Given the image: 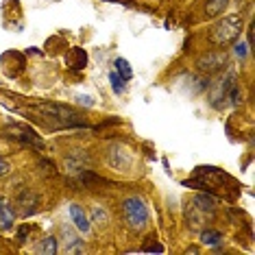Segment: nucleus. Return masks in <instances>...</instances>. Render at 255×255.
I'll list each match as a JSON object with an SVG mask.
<instances>
[{
	"mask_svg": "<svg viewBox=\"0 0 255 255\" xmlns=\"http://www.w3.org/2000/svg\"><path fill=\"white\" fill-rule=\"evenodd\" d=\"M33 112H37L42 118H48L46 125H50L53 129H59V127H77L83 123V118L70 107L63 105H53V103H37V105L31 107Z\"/></svg>",
	"mask_w": 255,
	"mask_h": 255,
	"instance_id": "obj_1",
	"label": "nucleus"
},
{
	"mask_svg": "<svg viewBox=\"0 0 255 255\" xmlns=\"http://www.w3.org/2000/svg\"><path fill=\"white\" fill-rule=\"evenodd\" d=\"M242 33V18L240 15H225L220 22L212 26L210 31V42L214 46H227L236 42Z\"/></svg>",
	"mask_w": 255,
	"mask_h": 255,
	"instance_id": "obj_2",
	"label": "nucleus"
},
{
	"mask_svg": "<svg viewBox=\"0 0 255 255\" xmlns=\"http://www.w3.org/2000/svg\"><path fill=\"white\" fill-rule=\"evenodd\" d=\"M125 220L131 229L142 231L148 223V210L144 205V201L140 196H131V199L125 201Z\"/></svg>",
	"mask_w": 255,
	"mask_h": 255,
	"instance_id": "obj_3",
	"label": "nucleus"
},
{
	"mask_svg": "<svg viewBox=\"0 0 255 255\" xmlns=\"http://www.w3.org/2000/svg\"><path fill=\"white\" fill-rule=\"evenodd\" d=\"M234 83H236V72L229 70L216 85H214L212 96H210L214 107H220V101H227V94H229V90H231V85H234Z\"/></svg>",
	"mask_w": 255,
	"mask_h": 255,
	"instance_id": "obj_4",
	"label": "nucleus"
},
{
	"mask_svg": "<svg viewBox=\"0 0 255 255\" xmlns=\"http://www.w3.org/2000/svg\"><path fill=\"white\" fill-rule=\"evenodd\" d=\"M225 63H227V57H225V53H207L205 57H201L199 59V70L205 72V74H214L218 70H223Z\"/></svg>",
	"mask_w": 255,
	"mask_h": 255,
	"instance_id": "obj_5",
	"label": "nucleus"
},
{
	"mask_svg": "<svg viewBox=\"0 0 255 255\" xmlns=\"http://www.w3.org/2000/svg\"><path fill=\"white\" fill-rule=\"evenodd\" d=\"M68 212H70V220L74 223V227H77L81 234H90L92 225H90V218H88V214H85L83 207L77 205V203H72V205L68 207Z\"/></svg>",
	"mask_w": 255,
	"mask_h": 255,
	"instance_id": "obj_6",
	"label": "nucleus"
},
{
	"mask_svg": "<svg viewBox=\"0 0 255 255\" xmlns=\"http://www.w3.org/2000/svg\"><path fill=\"white\" fill-rule=\"evenodd\" d=\"M66 59L72 70H81V68H85V63H88V53H85L83 48H72Z\"/></svg>",
	"mask_w": 255,
	"mask_h": 255,
	"instance_id": "obj_7",
	"label": "nucleus"
},
{
	"mask_svg": "<svg viewBox=\"0 0 255 255\" xmlns=\"http://www.w3.org/2000/svg\"><path fill=\"white\" fill-rule=\"evenodd\" d=\"M13 210H11V207H9V203H0V229H4V231H7V229H11V227H13Z\"/></svg>",
	"mask_w": 255,
	"mask_h": 255,
	"instance_id": "obj_8",
	"label": "nucleus"
},
{
	"mask_svg": "<svg viewBox=\"0 0 255 255\" xmlns=\"http://www.w3.org/2000/svg\"><path fill=\"white\" fill-rule=\"evenodd\" d=\"M201 242L203 245H207V247H218L220 242H223V234L216 229H205L201 234Z\"/></svg>",
	"mask_w": 255,
	"mask_h": 255,
	"instance_id": "obj_9",
	"label": "nucleus"
},
{
	"mask_svg": "<svg viewBox=\"0 0 255 255\" xmlns=\"http://www.w3.org/2000/svg\"><path fill=\"white\" fill-rule=\"evenodd\" d=\"M225 7H227V0H207L205 2V13L207 15H220Z\"/></svg>",
	"mask_w": 255,
	"mask_h": 255,
	"instance_id": "obj_10",
	"label": "nucleus"
},
{
	"mask_svg": "<svg viewBox=\"0 0 255 255\" xmlns=\"http://www.w3.org/2000/svg\"><path fill=\"white\" fill-rule=\"evenodd\" d=\"M116 72H118V77H123L125 81H129L133 77V70H131V66H129V61L127 59H116Z\"/></svg>",
	"mask_w": 255,
	"mask_h": 255,
	"instance_id": "obj_11",
	"label": "nucleus"
},
{
	"mask_svg": "<svg viewBox=\"0 0 255 255\" xmlns=\"http://www.w3.org/2000/svg\"><path fill=\"white\" fill-rule=\"evenodd\" d=\"M39 253L55 255L57 253V240H55V238H44L42 245H39Z\"/></svg>",
	"mask_w": 255,
	"mask_h": 255,
	"instance_id": "obj_12",
	"label": "nucleus"
},
{
	"mask_svg": "<svg viewBox=\"0 0 255 255\" xmlns=\"http://www.w3.org/2000/svg\"><path fill=\"white\" fill-rule=\"evenodd\" d=\"M109 81H112V90L116 92V94H123L125 92V79L118 77V72H112L109 74Z\"/></svg>",
	"mask_w": 255,
	"mask_h": 255,
	"instance_id": "obj_13",
	"label": "nucleus"
},
{
	"mask_svg": "<svg viewBox=\"0 0 255 255\" xmlns=\"http://www.w3.org/2000/svg\"><path fill=\"white\" fill-rule=\"evenodd\" d=\"M234 53H236V57H240V59H245L247 53H249L247 44H245V42H236V46H234Z\"/></svg>",
	"mask_w": 255,
	"mask_h": 255,
	"instance_id": "obj_14",
	"label": "nucleus"
},
{
	"mask_svg": "<svg viewBox=\"0 0 255 255\" xmlns=\"http://www.w3.org/2000/svg\"><path fill=\"white\" fill-rule=\"evenodd\" d=\"M144 251H146V253H164V247L157 245V242H153V245L144 247Z\"/></svg>",
	"mask_w": 255,
	"mask_h": 255,
	"instance_id": "obj_15",
	"label": "nucleus"
},
{
	"mask_svg": "<svg viewBox=\"0 0 255 255\" xmlns=\"http://www.w3.org/2000/svg\"><path fill=\"white\" fill-rule=\"evenodd\" d=\"M77 101H79V103H85V105H88V107H92V105H94L90 96H77Z\"/></svg>",
	"mask_w": 255,
	"mask_h": 255,
	"instance_id": "obj_16",
	"label": "nucleus"
},
{
	"mask_svg": "<svg viewBox=\"0 0 255 255\" xmlns=\"http://www.w3.org/2000/svg\"><path fill=\"white\" fill-rule=\"evenodd\" d=\"M0 172H7V164L4 161H0Z\"/></svg>",
	"mask_w": 255,
	"mask_h": 255,
	"instance_id": "obj_17",
	"label": "nucleus"
}]
</instances>
